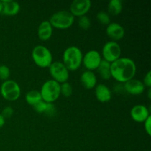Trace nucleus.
Wrapping results in <instances>:
<instances>
[{
	"label": "nucleus",
	"mask_w": 151,
	"mask_h": 151,
	"mask_svg": "<svg viewBox=\"0 0 151 151\" xmlns=\"http://www.w3.org/2000/svg\"><path fill=\"white\" fill-rule=\"evenodd\" d=\"M46 115L49 116H53L56 114V109L53 103H47V107L44 112Z\"/></svg>",
	"instance_id": "obj_27"
},
{
	"label": "nucleus",
	"mask_w": 151,
	"mask_h": 151,
	"mask_svg": "<svg viewBox=\"0 0 151 151\" xmlns=\"http://www.w3.org/2000/svg\"><path fill=\"white\" fill-rule=\"evenodd\" d=\"M48 21L52 27L58 29H66L73 24L75 17L69 11L63 10L53 13Z\"/></svg>",
	"instance_id": "obj_5"
},
{
	"label": "nucleus",
	"mask_w": 151,
	"mask_h": 151,
	"mask_svg": "<svg viewBox=\"0 0 151 151\" xmlns=\"http://www.w3.org/2000/svg\"><path fill=\"white\" fill-rule=\"evenodd\" d=\"M4 123H5V119L2 116V115L0 114V128H2L4 126Z\"/></svg>",
	"instance_id": "obj_30"
},
{
	"label": "nucleus",
	"mask_w": 151,
	"mask_h": 151,
	"mask_svg": "<svg viewBox=\"0 0 151 151\" xmlns=\"http://www.w3.org/2000/svg\"><path fill=\"white\" fill-rule=\"evenodd\" d=\"M94 90V94L97 100L100 103H107L111 99V91L106 85L103 83L97 84Z\"/></svg>",
	"instance_id": "obj_14"
},
{
	"label": "nucleus",
	"mask_w": 151,
	"mask_h": 151,
	"mask_svg": "<svg viewBox=\"0 0 151 151\" xmlns=\"http://www.w3.org/2000/svg\"><path fill=\"white\" fill-rule=\"evenodd\" d=\"M2 11L1 13L5 16H13L18 14L20 10V4L13 0H1Z\"/></svg>",
	"instance_id": "obj_16"
},
{
	"label": "nucleus",
	"mask_w": 151,
	"mask_h": 151,
	"mask_svg": "<svg viewBox=\"0 0 151 151\" xmlns=\"http://www.w3.org/2000/svg\"><path fill=\"white\" fill-rule=\"evenodd\" d=\"M1 97L8 101H16L22 93L20 86L13 80H7L1 83L0 87Z\"/></svg>",
	"instance_id": "obj_6"
},
{
	"label": "nucleus",
	"mask_w": 151,
	"mask_h": 151,
	"mask_svg": "<svg viewBox=\"0 0 151 151\" xmlns=\"http://www.w3.org/2000/svg\"><path fill=\"white\" fill-rule=\"evenodd\" d=\"M13 112L14 111H13V108L10 107V106H6V107L3 109L1 114L2 115V116L4 119H8V118H10L13 116Z\"/></svg>",
	"instance_id": "obj_26"
},
{
	"label": "nucleus",
	"mask_w": 151,
	"mask_h": 151,
	"mask_svg": "<svg viewBox=\"0 0 151 151\" xmlns=\"http://www.w3.org/2000/svg\"><path fill=\"white\" fill-rule=\"evenodd\" d=\"M147 97H148L149 100L151 99V88H148V91H147Z\"/></svg>",
	"instance_id": "obj_31"
},
{
	"label": "nucleus",
	"mask_w": 151,
	"mask_h": 151,
	"mask_svg": "<svg viewBox=\"0 0 151 151\" xmlns=\"http://www.w3.org/2000/svg\"><path fill=\"white\" fill-rule=\"evenodd\" d=\"M41 98L47 103H53L60 95V83L54 80H48L43 83L40 90Z\"/></svg>",
	"instance_id": "obj_4"
},
{
	"label": "nucleus",
	"mask_w": 151,
	"mask_h": 151,
	"mask_svg": "<svg viewBox=\"0 0 151 151\" xmlns=\"http://www.w3.org/2000/svg\"><path fill=\"white\" fill-rule=\"evenodd\" d=\"M32 58L35 65L41 68H49L52 63L51 51L44 45H37L32 51Z\"/></svg>",
	"instance_id": "obj_3"
},
{
	"label": "nucleus",
	"mask_w": 151,
	"mask_h": 151,
	"mask_svg": "<svg viewBox=\"0 0 151 151\" xmlns=\"http://www.w3.org/2000/svg\"><path fill=\"white\" fill-rule=\"evenodd\" d=\"M10 75V68L6 65H0V80L5 81L9 80Z\"/></svg>",
	"instance_id": "obj_24"
},
{
	"label": "nucleus",
	"mask_w": 151,
	"mask_h": 151,
	"mask_svg": "<svg viewBox=\"0 0 151 151\" xmlns=\"http://www.w3.org/2000/svg\"><path fill=\"white\" fill-rule=\"evenodd\" d=\"M60 94L65 97H69L72 96V87L70 83L68 82L63 83L60 84Z\"/></svg>",
	"instance_id": "obj_22"
},
{
	"label": "nucleus",
	"mask_w": 151,
	"mask_h": 151,
	"mask_svg": "<svg viewBox=\"0 0 151 151\" xmlns=\"http://www.w3.org/2000/svg\"><path fill=\"white\" fill-rule=\"evenodd\" d=\"M122 49L120 45L116 41H109L106 43L102 49V58L111 63L121 58Z\"/></svg>",
	"instance_id": "obj_7"
},
{
	"label": "nucleus",
	"mask_w": 151,
	"mask_h": 151,
	"mask_svg": "<svg viewBox=\"0 0 151 151\" xmlns=\"http://www.w3.org/2000/svg\"><path fill=\"white\" fill-rule=\"evenodd\" d=\"M122 10V3L120 0H111L108 4L109 14L112 16H117L120 14Z\"/></svg>",
	"instance_id": "obj_19"
},
{
	"label": "nucleus",
	"mask_w": 151,
	"mask_h": 151,
	"mask_svg": "<svg viewBox=\"0 0 151 151\" xmlns=\"http://www.w3.org/2000/svg\"><path fill=\"white\" fill-rule=\"evenodd\" d=\"M96 18H97V20L103 25L108 26L111 23L110 15L107 12L100 11L96 16Z\"/></svg>",
	"instance_id": "obj_21"
},
{
	"label": "nucleus",
	"mask_w": 151,
	"mask_h": 151,
	"mask_svg": "<svg viewBox=\"0 0 151 151\" xmlns=\"http://www.w3.org/2000/svg\"><path fill=\"white\" fill-rule=\"evenodd\" d=\"M53 27L49 21H43L39 24L37 31L38 38L41 41H47L52 35Z\"/></svg>",
	"instance_id": "obj_17"
},
{
	"label": "nucleus",
	"mask_w": 151,
	"mask_h": 151,
	"mask_svg": "<svg viewBox=\"0 0 151 151\" xmlns=\"http://www.w3.org/2000/svg\"><path fill=\"white\" fill-rule=\"evenodd\" d=\"M102 56L97 50H90L83 56L82 64L88 71L97 70L101 63Z\"/></svg>",
	"instance_id": "obj_9"
},
{
	"label": "nucleus",
	"mask_w": 151,
	"mask_h": 151,
	"mask_svg": "<svg viewBox=\"0 0 151 151\" xmlns=\"http://www.w3.org/2000/svg\"><path fill=\"white\" fill-rule=\"evenodd\" d=\"M137 73V65L129 58L121 57L111 63V75L115 81L126 83L133 79Z\"/></svg>",
	"instance_id": "obj_1"
},
{
	"label": "nucleus",
	"mask_w": 151,
	"mask_h": 151,
	"mask_svg": "<svg viewBox=\"0 0 151 151\" xmlns=\"http://www.w3.org/2000/svg\"><path fill=\"white\" fill-rule=\"evenodd\" d=\"M143 84L145 86H147V88H150L151 87V72L148 71L145 75L144 80L142 81Z\"/></svg>",
	"instance_id": "obj_28"
},
{
	"label": "nucleus",
	"mask_w": 151,
	"mask_h": 151,
	"mask_svg": "<svg viewBox=\"0 0 151 151\" xmlns=\"http://www.w3.org/2000/svg\"><path fill=\"white\" fill-rule=\"evenodd\" d=\"M32 107H33L34 110L36 112H38V113L44 114V112H45L47 107V103H46V102H44V100H41V101L38 102V103H37L36 104L34 105Z\"/></svg>",
	"instance_id": "obj_25"
},
{
	"label": "nucleus",
	"mask_w": 151,
	"mask_h": 151,
	"mask_svg": "<svg viewBox=\"0 0 151 151\" xmlns=\"http://www.w3.org/2000/svg\"><path fill=\"white\" fill-rule=\"evenodd\" d=\"M144 127L146 133L150 137L151 135V116H150L144 122Z\"/></svg>",
	"instance_id": "obj_29"
},
{
	"label": "nucleus",
	"mask_w": 151,
	"mask_h": 151,
	"mask_svg": "<svg viewBox=\"0 0 151 151\" xmlns=\"http://www.w3.org/2000/svg\"><path fill=\"white\" fill-rule=\"evenodd\" d=\"M124 89L131 95L138 96L141 95L144 92L145 86L142 81L133 78L124 83Z\"/></svg>",
	"instance_id": "obj_12"
},
{
	"label": "nucleus",
	"mask_w": 151,
	"mask_h": 151,
	"mask_svg": "<svg viewBox=\"0 0 151 151\" xmlns=\"http://www.w3.org/2000/svg\"><path fill=\"white\" fill-rule=\"evenodd\" d=\"M97 72L99 75L103 80H109L111 78V63L106 61L105 60H102L100 66L97 68Z\"/></svg>",
	"instance_id": "obj_18"
},
{
	"label": "nucleus",
	"mask_w": 151,
	"mask_h": 151,
	"mask_svg": "<svg viewBox=\"0 0 151 151\" xmlns=\"http://www.w3.org/2000/svg\"><path fill=\"white\" fill-rule=\"evenodd\" d=\"M150 116V111L144 105H136L131 110V118L137 122H144Z\"/></svg>",
	"instance_id": "obj_13"
},
{
	"label": "nucleus",
	"mask_w": 151,
	"mask_h": 151,
	"mask_svg": "<svg viewBox=\"0 0 151 151\" xmlns=\"http://www.w3.org/2000/svg\"><path fill=\"white\" fill-rule=\"evenodd\" d=\"M49 72L52 80L61 84L67 82L69 78V71L62 62H52L49 66Z\"/></svg>",
	"instance_id": "obj_8"
},
{
	"label": "nucleus",
	"mask_w": 151,
	"mask_h": 151,
	"mask_svg": "<svg viewBox=\"0 0 151 151\" xmlns=\"http://www.w3.org/2000/svg\"><path fill=\"white\" fill-rule=\"evenodd\" d=\"M78 26L83 30H88L91 27V20L86 15L81 16L78 19Z\"/></svg>",
	"instance_id": "obj_23"
},
{
	"label": "nucleus",
	"mask_w": 151,
	"mask_h": 151,
	"mask_svg": "<svg viewBox=\"0 0 151 151\" xmlns=\"http://www.w3.org/2000/svg\"><path fill=\"white\" fill-rule=\"evenodd\" d=\"M83 56L81 49L75 46H71L63 52L62 63L69 71H76L82 65Z\"/></svg>",
	"instance_id": "obj_2"
},
{
	"label": "nucleus",
	"mask_w": 151,
	"mask_h": 151,
	"mask_svg": "<svg viewBox=\"0 0 151 151\" xmlns=\"http://www.w3.org/2000/svg\"><path fill=\"white\" fill-rule=\"evenodd\" d=\"M80 81L84 88L90 90L95 88L97 86V78L94 72L86 70L81 74Z\"/></svg>",
	"instance_id": "obj_15"
},
{
	"label": "nucleus",
	"mask_w": 151,
	"mask_h": 151,
	"mask_svg": "<svg viewBox=\"0 0 151 151\" xmlns=\"http://www.w3.org/2000/svg\"><path fill=\"white\" fill-rule=\"evenodd\" d=\"M91 7L90 0H75L70 4L69 12L73 15L74 17H81L86 16L89 11Z\"/></svg>",
	"instance_id": "obj_10"
},
{
	"label": "nucleus",
	"mask_w": 151,
	"mask_h": 151,
	"mask_svg": "<svg viewBox=\"0 0 151 151\" xmlns=\"http://www.w3.org/2000/svg\"><path fill=\"white\" fill-rule=\"evenodd\" d=\"M2 11V4H1V1H0V13H1Z\"/></svg>",
	"instance_id": "obj_32"
},
{
	"label": "nucleus",
	"mask_w": 151,
	"mask_h": 151,
	"mask_svg": "<svg viewBox=\"0 0 151 151\" xmlns=\"http://www.w3.org/2000/svg\"><path fill=\"white\" fill-rule=\"evenodd\" d=\"M106 35L112 41H117L125 36V29L118 23L112 22L106 27Z\"/></svg>",
	"instance_id": "obj_11"
},
{
	"label": "nucleus",
	"mask_w": 151,
	"mask_h": 151,
	"mask_svg": "<svg viewBox=\"0 0 151 151\" xmlns=\"http://www.w3.org/2000/svg\"><path fill=\"white\" fill-rule=\"evenodd\" d=\"M25 100L28 104L33 106L38 102L42 100V98H41V95L39 91L31 90V91H28L25 95Z\"/></svg>",
	"instance_id": "obj_20"
}]
</instances>
